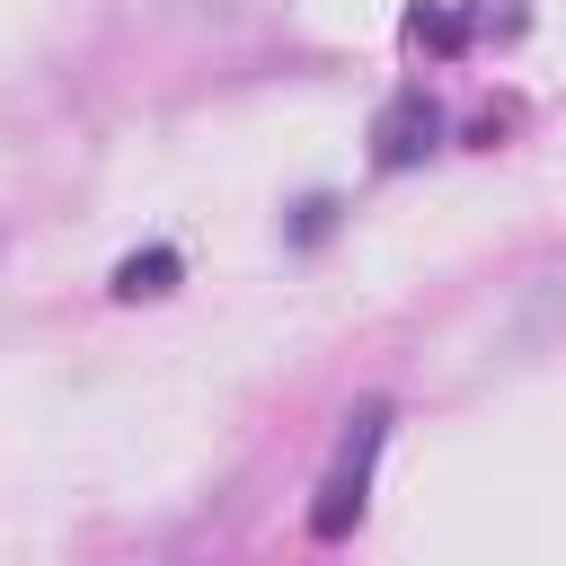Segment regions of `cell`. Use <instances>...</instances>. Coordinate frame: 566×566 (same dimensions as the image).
Returning a JSON list of instances; mask_svg holds the SVG:
<instances>
[{
	"instance_id": "1",
	"label": "cell",
	"mask_w": 566,
	"mask_h": 566,
	"mask_svg": "<svg viewBox=\"0 0 566 566\" xmlns=\"http://www.w3.org/2000/svg\"><path fill=\"white\" fill-rule=\"evenodd\" d=\"M380 442H389V407L363 398V407L345 416V433H336V460H327L318 495H310V539H345V531L363 522V495H371V460H380Z\"/></svg>"
},
{
	"instance_id": "2",
	"label": "cell",
	"mask_w": 566,
	"mask_h": 566,
	"mask_svg": "<svg viewBox=\"0 0 566 566\" xmlns=\"http://www.w3.org/2000/svg\"><path fill=\"white\" fill-rule=\"evenodd\" d=\"M433 142H442V106H433L424 88H398V97L380 106V124H371V159H380V168H416Z\"/></svg>"
},
{
	"instance_id": "3",
	"label": "cell",
	"mask_w": 566,
	"mask_h": 566,
	"mask_svg": "<svg viewBox=\"0 0 566 566\" xmlns=\"http://www.w3.org/2000/svg\"><path fill=\"white\" fill-rule=\"evenodd\" d=\"M168 283H177V248H142L115 265V301H159Z\"/></svg>"
},
{
	"instance_id": "4",
	"label": "cell",
	"mask_w": 566,
	"mask_h": 566,
	"mask_svg": "<svg viewBox=\"0 0 566 566\" xmlns=\"http://www.w3.org/2000/svg\"><path fill=\"white\" fill-rule=\"evenodd\" d=\"M407 44H433V53H460V44H469V18H460V9H416V18H407Z\"/></svg>"
},
{
	"instance_id": "5",
	"label": "cell",
	"mask_w": 566,
	"mask_h": 566,
	"mask_svg": "<svg viewBox=\"0 0 566 566\" xmlns=\"http://www.w3.org/2000/svg\"><path fill=\"white\" fill-rule=\"evenodd\" d=\"M327 221H336V203H327V195H310V203H301V221H292V239L310 248V239H327Z\"/></svg>"
}]
</instances>
